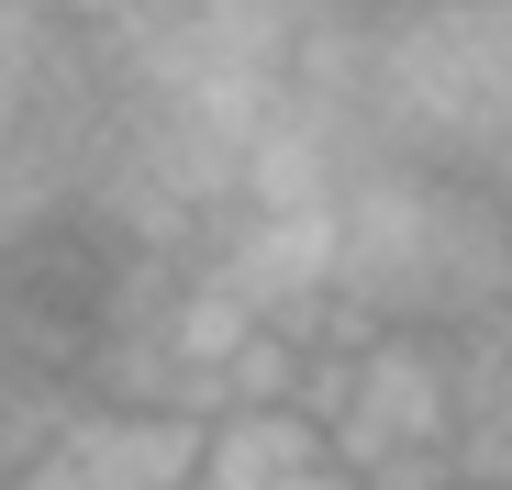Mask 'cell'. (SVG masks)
Instances as JSON below:
<instances>
[{
	"label": "cell",
	"instance_id": "cell-6",
	"mask_svg": "<svg viewBox=\"0 0 512 490\" xmlns=\"http://www.w3.org/2000/svg\"><path fill=\"white\" fill-rule=\"evenodd\" d=\"M290 490H357V479H346V468H312V479H290Z\"/></svg>",
	"mask_w": 512,
	"mask_h": 490
},
{
	"label": "cell",
	"instance_id": "cell-1",
	"mask_svg": "<svg viewBox=\"0 0 512 490\" xmlns=\"http://www.w3.org/2000/svg\"><path fill=\"white\" fill-rule=\"evenodd\" d=\"M512 323V223L490 190L368 156L334 201V346Z\"/></svg>",
	"mask_w": 512,
	"mask_h": 490
},
{
	"label": "cell",
	"instance_id": "cell-8",
	"mask_svg": "<svg viewBox=\"0 0 512 490\" xmlns=\"http://www.w3.org/2000/svg\"><path fill=\"white\" fill-rule=\"evenodd\" d=\"M490 201H501V223H512V179H501V190H490Z\"/></svg>",
	"mask_w": 512,
	"mask_h": 490
},
{
	"label": "cell",
	"instance_id": "cell-3",
	"mask_svg": "<svg viewBox=\"0 0 512 490\" xmlns=\"http://www.w3.org/2000/svg\"><path fill=\"white\" fill-rule=\"evenodd\" d=\"M190 479H201V424H190V413L78 401L67 435H56L12 490H190Z\"/></svg>",
	"mask_w": 512,
	"mask_h": 490
},
{
	"label": "cell",
	"instance_id": "cell-7",
	"mask_svg": "<svg viewBox=\"0 0 512 490\" xmlns=\"http://www.w3.org/2000/svg\"><path fill=\"white\" fill-rule=\"evenodd\" d=\"M446 490H512V479H446Z\"/></svg>",
	"mask_w": 512,
	"mask_h": 490
},
{
	"label": "cell",
	"instance_id": "cell-4",
	"mask_svg": "<svg viewBox=\"0 0 512 490\" xmlns=\"http://www.w3.org/2000/svg\"><path fill=\"white\" fill-rule=\"evenodd\" d=\"M323 468V435L301 413H212L201 424V479L190 490H290Z\"/></svg>",
	"mask_w": 512,
	"mask_h": 490
},
{
	"label": "cell",
	"instance_id": "cell-5",
	"mask_svg": "<svg viewBox=\"0 0 512 490\" xmlns=\"http://www.w3.org/2000/svg\"><path fill=\"white\" fill-rule=\"evenodd\" d=\"M67 78V12H34V0H0V145H23Z\"/></svg>",
	"mask_w": 512,
	"mask_h": 490
},
{
	"label": "cell",
	"instance_id": "cell-2",
	"mask_svg": "<svg viewBox=\"0 0 512 490\" xmlns=\"http://www.w3.org/2000/svg\"><path fill=\"white\" fill-rule=\"evenodd\" d=\"M357 123L401 168L501 190L512 179V0L368 12V34H357Z\"/></svg>",
	"mask_w": 512,
	"mask_h": 490
}]
</instances>
